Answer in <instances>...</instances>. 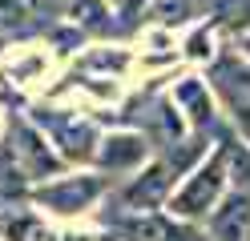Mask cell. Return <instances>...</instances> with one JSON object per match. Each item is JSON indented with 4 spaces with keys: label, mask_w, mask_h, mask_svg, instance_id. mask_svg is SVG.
<instances>
[{
    "label": "cell",
    "mask_w": 250,
    "mask_h": 241,
    "mask_svg": "<svg viewBox=\"0 0 250 241\" xmlns=\"http://www.w3.org/2000/svg\"><path fill=\"white\" fill-rule=\"evenodd\" d=\"M17 157L24 161V173H28V177H49V173L61 169V161L49 153L44 137L37 133V129H28V125L17 129Z\"/></svg>",
    "instance_id": "52a82bcc"
},
{
    "label": "cell",
    "mask_w": 250,
    "mask_h": 241,
    "mask_svg": "<svg viewBox=\"0 0 250 241\" xmlns=\"http://www.w3.org/2000/svg\"><path fill=\"white\" fill-rule=\"evenodd\" d=\"M169 101L178 105V112H186V125H190V129H210L214 125V96L206 89V80L186 76L182 85H174Z\"/></svg>",
    "instance_id": "8992f818"
},
{
    "label": "cell",
    "mask_w": 250,
    "mask_h": 241,
    "mask_svg": "<svg viewBox=\"0 0 250 241\" xmlns=\"http://www.w3.org/2000/svg\"><path fill=\"white\" fill-rule=\"evenodd\" d=\"M214 241H250V193H226L222 205L210 213Z\"/></svg>",
    "instance_id": "5b68a950"
},
{
    "label": "cell",
    "mask_w": 250,
    "mask_h": 241,
    "mask_svg": "<svg viewBox=\"0 0 250 241\" xmlns=\"http://www.w3.org/2000/svg\"><path fill=\"white\" fill-rule=\"evenodd\" d=\"M174 177H178V169L169 165V161H149V165L137 169V177L121 189V205L129 209V213H153V209L169 205V197H174Z\"/></svg>",
    "instance_id": "3957f363"
},
{
    "label": "cell",
    "mask_w": 250,
    "mask_h": 241,
    "mask_svg": "<svg viewBox=\"0 0 250 241\" xmlns=\"http://www.w3.org/2000/svg\"><path fill=\"white\" fill-rule=\"evenodd\" d=\"M146 161H149L146 133L121 129V133H109L97 141V165L109 173H137V169H146Z\"/></svg>",
    "instance_id": "277c9868"
},
{
    "label": "cell",
    "mask_w": 250,
    "mask_h": 241,
    "mask_svg": "<svg viewBox=\"0 0 250 241\" xmlns=\"http://www.w3.org/2000/svg\"><path fill=\"white\" fill-rule=\"evenodd\" d=\"M109 189L105 177H93V173H81V177H57V181H44L37 193H33V201L44 205V209H53V213H85V209L93 201H101V193Z\"/></svg>",
    "instance_id": "7a4b0ae2"
},
{
    "label": "cell",
    "mask_w": 250,
    "mask_h": 241,
    "mask_svg": "<svg viewBox=\"0 0 250 241\" xmlns=\"http://www.w3.org/2000/svg\"><path fill=\"white\" fill-rule=\"evenodd\" d=\"M210 53H214V48H210V32H198V37L190 40V56L202 60V56H210Z\"/></svg>",
    "instance_id": "7c38bea8"
},
{
    "label": "cell",
    "mask_w": 250,
    "mask_h": 241,
    "mask_svg": "<svg viewBox=\"0 0 250 241\" xmlns=\"http://www.w3.org/2000/svg\"><path fill=\"white\" fill-rule=\"evenodd\" d=\"M242 53L250 56V32H246V37H242Z\"/></svg>",
    "instance_id": "4fadbf2b"
},
{
    "label": "cell",
    "mask_w": 250,
    "mask_h": 241,
    "mask_svg": "<svg viewBox=\"0 0 250 241\" xmlns=\"http://www.w3.org/2000/svg\"><path fill=\"white\" fill-rule=\"evenodd\" d=\"M206 12L226 32H250V0H206Z\"/></svg>",
    "instance_id": "9c48e42d"
},
{
    "label": "cell",
    "mask_w": 250,
    "mask_h": 241,
    "mask_svg": "<svg viewBox=\"0 0 250 241\" xmlns=\"http://www.w3.org/2000/svg\"><path fill=\"white\" fill-rule=\"evenodd\" d=\"M226 157L234 161V181H238V189L250 193V149H234V145H226Z\"/></svg>",
    "instance_id": "8fae6325"
},
{
    "label": "cell",
    "mask_w": 250,
    "mask_h": 241,
    "mask_svg": "<svg viewBox=\"0 0 250 241\" xmlns=\"http://www.w3.org/2000/svg\"><path fill=\"white\" fill-rule=\"evenodd\" d=\"M33 8H28V0H0V28H21Z\"/></svg>",
    "instance_id": "30bf717a"
},
{
    "label": "cell",
    "mask_w": 250,
    "mask_h": 241,
    "mask_svg": "<svg viewBox=\"0 0 250 241\" xmlns=\"http://www.w3.org/2000/svg\"><path fill=\"white\" fill-rule=\"evenodd\" d=\"M226 177H230V169H226V145H218V149L210 153V157H202L198 165H194V173L182 181V189L169 197V217L174 221H206L218 205H222V197H226Z\"/></svg>",
    "instance_id": "6da1fadb"
},
{
    "label": "cell",
    "mask_w": 250,
    "mask_h": 241,
    "mask_svg": "<svg viewBox=\"0 0 250 241\" xmlns=\"http://www.w3.org/2000/svg\"><path fill=\"white\" fill-rule=\"evenodd\" d=\"M0 237L4 241H49V229L33 209H12V213L0 217Z\"/></svg>",
    "instance_id": "ba28073f"
}]
</instances>
